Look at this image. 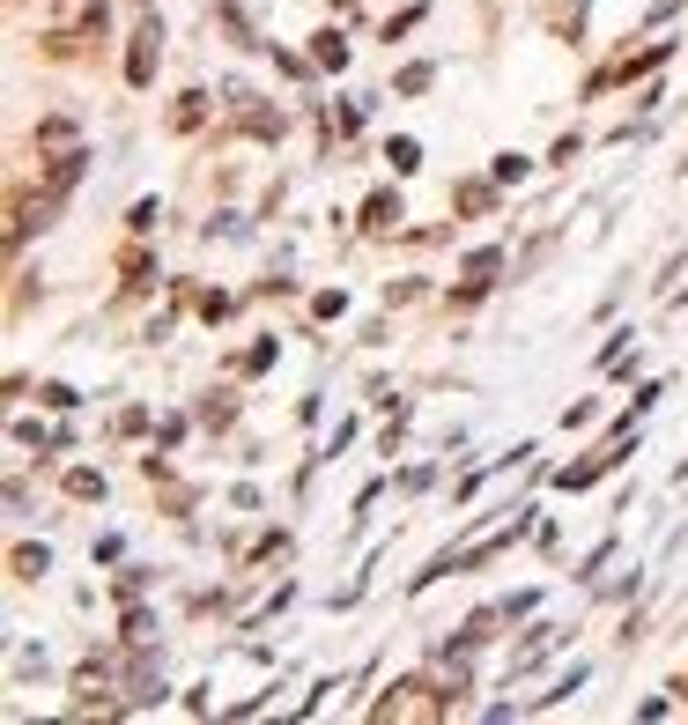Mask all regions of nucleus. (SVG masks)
<instances>
[{
  "label": "nucleus",
  "instance_id": "obj_9",
  "mask_svg": "<svg viewBox=\"0 0 688 725\" xmlns=\"http://www.w3.org/2000/svg\"><path fill=\"white\" fill-rule=\"evenodd\" d=\"M489 275H504V252H474V259H467V281H489Z\"/></svg>",
  "mask_w": 688,
  "mask_h": 725
},
{
  "label": "nucleus",
  "instance_id": "obj_5",
  "mask_svg": "<svg viewBox=\"0 0 688 725\" xmlns=\"http://www.w3.org/2000/svg\"><path fill=\"white\" fill-rule=\"evenodd\" d=\"M38 149H45V156H67L74 149V119H45V126H38Z\"/></svg>",
  "mask_w": 688,
  "mask_h": 725
},
{
  "label": "nucleus",
  "instance_id": "obj_13",
  "mask_svg": "<svg viewBox=\"0 0 688 725\" xmlns=\"http://www.w3.org/2000/svg\"><path fill=\"white\" fill-rule=\"evenodd\" d=\"M119 275L134 281V289H141V281H148V252H126V259H119Z\"/></svg>",
  "mask_w": 688,
  "mask_h": 725
},
{
  "label": "nucleus",
  "instance_id": "obj_4",
  "mask_svg": "<svg viewBox=\"0 0 688 725\" xmlns=\"http://www.w3.org/2000/svg\"><path fill=\"white\" fill-rule=\"evenodd\" d=\"M200 119H208V97H200V89H186V97L171 104V126H178V134H193Z\"/></svg>",
  "mask_w": 688,
  "mask_h": 725
},
{
  "label": "nucleus",
  "instance_id": "obj_11",
  "mask_svg": "<svg viewBox=\"0 0 688 725\" xmlns=\"http://www.w3.org/2000/svg\"><path fill=\"white\" fill-rule=\"evenodd\" d=\"M156 223H163V215H156V201H141V207H134V215H126V230H134V237H148V230H156Z\"/></svg>",
  "mask_w": 688,
  "mask_h": 725
},
{
  "label": "nucleus",
  "instance_id": "obj_12",
  "mask_svg": "<svg viewBox=\"0 0 688 725\" xmlns=\"http://www.w3.org/2000/svg\"><path fill=\"white\" fill-rule=\"evenodd\" d=\"M230 415H237V407H230V393H215V401L200 407V423H215V429H222V423H230Z\"/></svg>",
  "mask_w": 688,
  "mask_h": 725
},
{
  "label": "nucleus",
  "instance_id": "obj_1",
  "mask_svg": "<svg viewBox=\"0 0 688 725\" xmlns=\"http://www.w3.org/2000/svg\"><path fill=\"white\" fill-rule=\"evenodd\" d=\"M156 60H163V23H141V38H134V52H126V82L148 89V82H156Z\"/></svg>",
  "mask_w": 688,
  "mask_h": 725
},
{
  "label": "nucleus",
  "instance_id": "obj_10",
  "mask_svg": "<svg viewBox=\"0 0 688 725\" xmlns=\"http://www.w3.org/2000/svg\"><path fill=\"white\" fill-rule=\"evenodd\" d=\"M415 156H422V149H415V141H407V134H400L393 149H385V163H393V171H415Z\"/></svg>",
  "mask_w": 688,
  "mask_h": 725
},
{
  "label": "nucleus",
  "instance_id": "obj_6",
  "mask_svg": "<svg viewBox=\"0 0 688 725\" xmlns=\"http://www.w3.org/2000/svg\"><path fill=\"white\" fill-rule=\"evenodd\" d=\"M67 497H74V503L104 497V475H89V467H74V475H67Z\"/></svg>",
  "mask_w": 688,
  "mask_h": 725
},
{
  "label": "nucleus",
  "instance_id": "obj_2",
  "mask_svg": "<svg viewBox=\"0 0 688 725\" xmlns=\"http://www.w3.org/2000/svg\"><path fill=\"white\" fill-rule=\"evenodd\" d=\"M363 230H370V237L400 230V193H370V201H363Z\"/></svg>",
  "mask_w": 688,
  "mask_h": 725
},
{
  "label": "nucleus",
  "instance_id": "obj_7",
  "mask_svg": "<svg viewBox=\"0 0 688 725\" xmlns=\"http://www.w3.org/2000/svg\"><path fill=\"white\" fill-rule=\"evenodd\" d=\"M526 171H533L526 156H496V163H489V178H496V185H518V178H526Z\"/></svg>",
  "mask_w": 688,
  "mask_h": 725
},
{
  "label": "nucleus",
  "instance_id": "obj_3",
  "mask_svg": "<svg viewBox=\"0 0 688 725\" xmlns=\"http://www.w3.org/2000/svg\"><path fill=\"white\" fill-rule=\"evenodd\" d=\"M311 67H326V75H341V67H348V38H341V30H319V38H311Z\"/></svg>",
  "mask_w": 688,
  "mask_h": 725
},
{
  "label": "nucleus",
  "instance_id": "obj_8",
  "mask_svg": "<svg viewBox=\"0 0 688 725\" xmlns=\"http://www.w3.org/2000/svg\"><path fill=\"white\" fill-rule=\"evenodd\" d=\"M45 571H52L45 548H15V577H45Z\"/></svg>",
  "mask_w": 688,
  "mask_h": 725
}]
</instances>
